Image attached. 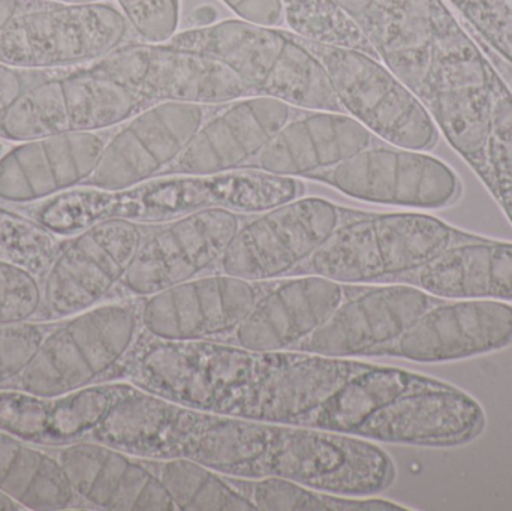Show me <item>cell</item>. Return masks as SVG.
<instances>
[{
	"label": "cell",
	"instance_id": "6da1fadb",
	"mask_svg": "<svg viewBox=\"0 0 512 511\" xmlns=\"http://www.w3.org/2000/svg\"><path fill=\"white\" fill-rule=\"evenodd\" d=\"M86 440L141 458H188L237 479L294 480L333 494L370 497L396 476L375 441L310 426L243 419L135 389Z\"/></svg>",
	"mask_w": 512,
	"mask_h": 511
},
{
	"label": "cell",
	"instance_id": "7a4b0ae2",
	"mask_svg": "<svg viewBox=\"0 0 512 511\" xmlns=\"http://www.w3.org/2000/svg\"><path fill=\"white\" fill-rule=\"evenodd\" d=\"M366 366L309 351H254L141 333L120 378L197 410L313 428L325 405Z\"/></svg>",
	"mask_w": 512,
	"mask_h": 511
},
{
	"label": "cell",
	"instance_id": "3957f363",
	"mask_svg": "<svg viewBox=\"0 0 512 511\" xmlns=\"http://www.w3.org/2000/svg\"><path fill=\"white\" fill-rule=\"evenodd\" d=\"M303 191L304 185L297 177L246 168L209 176L153 177L120 191L80 186L17 210L54 236L68 237L105 219L164 224L210 207L255 215L294 200Z\"/></svg>",
	"mask_w": 512,
	"mask_h": 511
},
{
	"label": "cell",
	"instance_id": "277c9868",
	"mask_svg": "<svg viewBox=\"0 0 512 511\" xmlns=\"http://www.w3.org/2000/svg\"><path fill=\"white\" fill-rule=\"evenodd\" d=\"M471 236L414 210L355 212L292 275H319L343 285L409 282L436 255Z\"/></svg>",
	"mask_w": 512,
	"mask_h": 511
},
{
	"label": "cell",
	"instance_id": "5b68a950",
	"mask_svg": "<svg viewBox=\"0 0 512 511\" xmlns=\"http://www.w3.org/2000/svg\"><path fill=\"white\" fill-rule=\"evenodd\" d=\"M165 44L222 60L256 95L303 110L345 113L318 57L288 30L240 18L177 32Z\"/></svg>",
	"mask_w": 512,
	"mask_h": 511
},
{
	"label": "cell",
	"instance_id": "8992f818",
	"mask_svg": "<svg viewBox=\"0 0 512 511\" xmlns=\"http://www.w3.org/2000/svg\"><path fill=\"white\" fill-rule=\"evenodd\" d=\"M143 329L140 300H108L51 321L32 362L11 389L60 396L116 378Z\"/></svg>",
	"mask_w": 512,
	"mask_h": 511
},
{
	"label": "cell",
	"instance_id": "52a82bcc",
	"mask_svg": "<svg viewBox=\"0 0 512 511\" xmlns=\"http://www.w3.org/2000/svg\"><path fill=\"white\" fill-rule=\"evenodd\" d=\"M152 105L95 60L53 72L21 93L0 113V138L20 143L63 132L108 131Z\"/></svg>",
	"mask_w": 512,
	"mask_h": 511
},
{
	"label": "cell",
	"instance_id": "ba28073f",
	"mask_svg": "<svg viewBox=\"0 0 512 511\" xmlns=\"http://www.w3.org/2000/svg\"><path fill=\"white\" fill-rule=\"evenodd\" d=\"M131 26L111 0L35 2L0 29V63L30 71L87 65L129 42Z\"/></svg>",
	"mask_w": 512,
	"mask_h": 511
},
{
	"label": "cell",
	"instance_id": "9c48e42d",
	"mask_svg": "<svg viewBox=\"0 0 512 511\" xmlns=\"http://www.w3.org/2000/svg\"><path fill=\"white\" fill-rule=\"evenodd\" d=\"M327 71L343 111L403 149L429 152L441 132L423 102L381 60L363 51L301 38Z\"/></svg>",
	"mask_w": 512,
	"mask_h": 511
},
{
	"label": "cell",
	"instance_id": "30bf717a",
	"mask_svg": "<svg viewBox=\"0 0 512 511\" xmlns=\"http://www.w3.org/2000/svg\"><path fill=\"white\" fill-rule=\"evenodd\" d=\"M144 225L105 219L60 239L41 276L39 321H57L116 299L140 248Z\"/></svg>",
	"mask_w": 512,
	"mask_h": 511
},
{
	"label": "cell",
	"instance_id": "8fae6325",
	"mask_svg": "<svg viewBox=\"0 0 512 511\" xmlns=\"http://www.w3.org/2000/svg\"><path fill=\"white\" fill-rule=\"evenodd\" d=\"M325 198L298 197L240 224L216 272L254 282L291 276L354 215Z\"/></svg>",
	"mask_w": 512,
	"mask_h": 511
},
{
	"label": "cell",
	"instance_id": "7c38bea8",
	"mask_svg": "<svg viewBox=\"0 0 512 511\" xmlns=\"http://www.w3.org/2000/svg\"><path fill=\"white\" fill-rule=\"evenodd\" d=\"M306 179L319 180L366 203L436 210L462 197V180L436 156L379 141L357 155Z\"/></svg>",
	"mask_w": 512,
	"mask_h": 511
},
{
	"label": "cell",
	"instance_id": "4fadbf2b",
	"mask_svg": "<svg viewBox=\"0 0 512 511\" xmlns=\"http://www.w3.org/2000/svg\"><path fill=\"white\" fill-rule=\"evenodd\" d=\"M240 224L234 210L210 207L144 231L116 299H141L216 270Z\"/></svg>",
	"mask_w": 512,
	"mask_h": 511
},
{
	"label": "cell",
	"instance_id": "5bb4252c",
	"mask_svg": "<svg viewBox=\"0 0 512 511\" xmlns=\"http://www.w3.org/2000/svg\"><path fill=\"white\" fill-rule=\"evenodd\" d=\"M99 60L114 77L152 104L219 105L258 96L222 60L188 48L126 42Z\"/></svg>",
	"mask_w": 512,
	"mask_h": 511
},
{
	"label": "cell",
	"instance_id": "9a60e30c",
	"mask_svg": "<svg viewBox=\"0 0 512 511\" xmlns=\"http://www.w3.org/2000/svg\"><path fill=\"white\" fill-rule=\"evenodd\" d=\"M436 302L409 282L346 285L340 305L297 350L340 359L381 357Z\"/></svg>",
	"mask_w": 512,
	"mask_h": 511
},
{
	"label": "cell",
	"instance_id": "2e32d148",
	"mask_svg": "<svg viewBox=\"0 0 512 511\" xmlns=\"http://www.w3.org/2000/svg\"><path fill=\"white\" fill-rule=\"evenodd\" d=\"M262 282L215 272L141 297V329L162 341L227 342L255 305Z\"/></svg>",
	"mask_w": 512,
	"mask_h": 511
},
{
	"label": "cell",
	"instance_id": "e0dca14e",
	"mask_svg": "<svg viewBox=\"0 0 512 511\" xmlns=\"http://www.w3.org/2000/svg\"><path fill=\"white\" fill-rule=\"evenodd\" d=\"M206 120L204 105L159 102L114 129L86 185L120 191L159 177Z\"/></svg>",
	"mask_w": 512,
	"mask_h": 511
},
{
	"label": "cell",
	"instance_id": "ac0fdd59",
	"mask_svg": "<svg viewBox=\"0 0 512 511\" xmlns=\"http://www.w3.org/2000/svg\"><path fill=\"white\" fill-rule=\"evenodd\" d=\"M114 129L11 143L0 156V203L20 209L86 185Z\"/></svg>",
	"mask_w": 512,
	"mask_h": 511
},
{
	"label": "cell",
	"instance_id": "d6986e66",
	"mask_svg": "<svg viewBox=\"0 0 512 511\" xmlns=\"http://www.w3.org/2000/svg\"><path fill=\"white\" fill-rule=\"evenodd\" d=\"M512 344V306L502 300L436 302L382 356L444 363L492 353Z\"/></svg>",
	"mask_w": 512,
	"mask_h": 511
},
{
	"label": "cell",
	"instance_id": "ffe728a7",
	"mask_svg": "<svg viewBox=\"0 0 512 511\" xmlns=\"http://www.w3.org/2000/svg\"><path fill=\"white\" fill-rule=\"evenodd\" d=\"M346 285L319 275L262 282L261 293L227 342L254 351L297 350L328 320Z\"/></svg>",
	"mask_w": 512,
	"mask_h": 511
},
{
	"label": "cell",
	"instance_id": "44dd1931",
	"mask_svg": "<svg viewBox=\"0 0 512 511\" xmlns=\"http://www.w3.org/2000/svg\"><path fill=\"white\" fill-rule=\"evenodd\" d=\"M83 509L174 511L149 461L95 440L51 447Z\"/></svg>",
	"mask_w": 512,
	"mask_h": 511
},
{
	"label": "cell",
	"instance_id": "7402d4cb",
	"mask_svg": "<svg viewBox=\"0 0 512 511\" xmlns=\"http://www.w3.org/2000/svg\"><path fill=\"white\" fill-rule=\"evenodd\" d=\"M291 119V105L271 96L228 102L221 113L204 120L191 143L161 176L246 170Z\"/></svg>",
	"mask_w": 512,
	"mask_h": 511
},
{
	"label": "cell",
	"instance_id": "603a6c76",
	"mask_svg": "<svg viewBox=\"0 0 512 511\" xmlns=\"http://www.w3.org/2000/svg\"><path fill=\"white\" fill-rule=\"evenodd\" d=\"M381 62L415 95L432 63L447 0H336Z\"/></svg>",
	"mask_w": 512,
	"mask_h": 511
},
{
	"label": "cell",
	"instance_id": "cb8c5ba5",
	"mask_svg": "<svg viewBox=\"0 0 512 511\" xmlns=\"http://www.w3.org/2000/svg\"><path fill=\"white\" fill-rule=\"evenodd\" d=\"M484 426L474 398L447 384H430L376 411L354 435L375 443L454 446L471 441Z\"/></svg>",
	"mask_w": 512,
	"mask_h": 511
},
{
	"label": "cell",
	"instance_id": "d4e9b609",
	"mask_svg": "<svg viewBox=\"0 0 512 511\" xmlns=\"http://www.w3.org/2000/svg\"><path fill=\"white\" fill-rule=\"evenodd\" d=\"M137 386L104 381L60 396H38L20 389L0 390V429L30 443L60 447L86 440L111 408Z\"/></svg>",
	"mask_w": 512,
	"mask_h": 511
},
{
	"label": "cell",
	"instance_id": "484cf974",
	"mask_svg": "<svg viewBox=\"0 0 512 511\" xmlns=\"http://www.w3.org/2000/svg\"><path fill=\"white\" fill-rule=\"evenodd\" d=\"M382 141L346 113L312 111L291 119L249 165L274 176L307 177Z\"/></svg>",
	"mask_w": 512,
	"mask_h": 511
},
{
	"label": "cell",
	"instance_id": "4316f807",
	"mask_svg": "<svg viewBox=\"0 0 512 511\" xmlns=\"http://www.w3.org/2000/svg\"><path fill=\"white\" fill-rule=\"evenodd\" d=\"M409 284L442 300L512 302V243L472 234L436 255Z\"/></svg>",
	"mask_w": 512,
	"mask_h": 511
},
{
	"label": "cell",
	"instance_id": "83f0119b",
	"mask_svg": "<svg viewBox=\"0 0 512 511\" xmlns=\"http://www.w3.org/2000/svg\"><path fill=\"white\" fill-rule=\"evenodd\" d=\"M0 494L23 510L83 509L51 447L0 429Z\"/></svg>",
	"mask_w": 512,
	"mask_h": 511
},
{
	"label": "cell",
	"instance_id": "f1b7e54d",
	"mask_svg": "<svg viewBox=\"0 0 512 511\" xmlns=\"http://www.w3.org/2000/svg\"><path fill=\"white\" fill-rule=\"evenodd\" d=\"M433 383L436 380L405 369L367 363L325 405L313 428L354 435L376 411L394 399Z\"/></svg>",
	"mask_w": 512,
	"mask_h": 511
},
{
	"label": "cell",
	"instance_id": "f546056e",
	"mask_svg": "<svg viewBox=\"0 0 512 511\" xmlns=\"http://www.w3.org/2000/svg\"><path fill=\"white\" fill-rule=\"evenodd\" d=\"M179 511H256L230 477L188 458H146Z\"/></svg>",
	"mask_w": 512,
	"mask_h": 511
},
{
	"label": "cell",
	"instance_id": "4dcf8cb0",
	"mask_svg": "<svg viewBox=\"0 0 512 511\" xmlns=\"http://www.w3.org/2000/svg\"><path fill=\"white\" fill-rule=\"evenodd\" d=\"M233 485L254 504L256 511H399L408 510L393 501L373 497H352L321 491L294 480L237 479Z\"/></svg>",
	"mask_w": 512,
	"mask_h": 511
},
{
	"label": "cell",
	"instance_id": "1f68e13d",
	"mask_svg": "<svg viewBox=\"0 0 512 511\" xmlns=\"http://www.w3.org/2000/svg\"><path fill=\"white\" fill-rule=\"evenodd\" d=\"M280 3L286 24L295 35L322 44L363 51L379 59L375 48L336 0H280Z\"/></svg>",
	"mask_w": 512,
	"mask_h": 511
},
{
	"label": "cell",
	"instance_id": "d6a6232c",
	"mask_svg": "<svg viewBox=\"0 0 512 511\" xmlns=\"http://www.w3.org/2000/svg\"><path fill=\"white\" fill-rule=\"evenodd\" d=\"M60 239L20 210L0 203V258L3 260L21 264L41 278Z\"/></svg>",
	"mask_w": 512,
	"mask_h": 511
},
{
	"label": "cell",
	"instance_id": "836d02e7",
	"mask_svg": "<svg viewBox=\"0 0 512 511\" xmlns=\"http://www.w3.org/2000/svg\"><path fill=\"white\" fill-rule=\"evenodd\" d=\"M492 123L481 180L512 224V87L499 99Z\"/></svg>",
	"mask_w": 512,
	"mask_h": 511
},
{
	"label": "cell",
	"instance_id": "e575fe53",
	"mask_svg": "<svg viewBox=\"0 0 512 511\" xmlns=\"http://www.w3.org/2000/svg\"><path fill=\"white\" fill-rule=\"evenodd\" d=\"M469 32L512 68V0H447Z\"/></svg>",
	"mask_w": 512,
	"mask_h": 511
},
{
	"label": "cell",
	"instance_id": "d590c367",
	"mask_svg": "<svg viewBox=\"0 0 512 511\" xmlns=\"http://www.w3.org/2000/svg\"><path fill=\"white\" fill-rule=\"evenodd\" d=\"M41 278L14 261L0 258V324L39 320Z\"/></svg>",
	"mask_w": 512,
	"mask_h": 511
},
{
	"label": "cell",
	"instance_id": "8d00e7d4",
	"mask_svg": "<svg viewBox=\"0 0 512 511\" xmlns=\"http://www.w3.org/2000/svg\"><path fill=\"white\" fill-rule=\"evenodd\" d=\"M51 321L0 324V390L11 389L38 351Z\"/></svg>",
	"mask_w": 512,
	"mask_h": 511
},
{
	"label": "cell",
	"instance_id": "74e56055",
	"mask_svg": "<svg viewBox=\"0 0 512 511\" xmlns=\"http://www.w3.org/2000/svg\"><path fill=\"white\" fill-rule=\"evenodd\" d=\"M141 41L165 44L179 29L180 0H111Z\"/></svg>",
	"mask_w": 512,
	"mask_h": 511
},
{
	"label": "cell",
	"instance_id": "f35d334b",
	"mask_svg": "<svg viewBox=\"0 0 512 511\" xmlns=\"http://www.w3.org/2000/svg\"><path fill=\"white\" fill-rule=\"evenodd\" d=\"M56 71H30L0 63V113L30 86Z\"/></svg>",
	"mask_w": 512,
	"mask_h": 511
},
{
	"label": "cell",
	"instance_id": "ab89813d",
	"mask_svg": "<svg viewBox=\"0 0 512 511\" xmlns=\"http://www.w3.org/2000/svg\"><path fill=\"white\" fill-rule=\"evenodd\" d=\"M242 20L279 27L285 21L280 0H222Z\"/></svg>",
	"mask_w": 512,
	"mask_h": 511
},
{
	"label": "cell",
	"instance_id": "60d3db41",
	"mask_svg": "<svg viewBox=\"0 0 512 511\" xmlns=\"http://www.w3.org/2000/svg\"><path fill=\"white\" fill-rule=\"evenodd\" d=\"M38 0H0V29L21 9L27 8Z\"/></svg>",
	"mask_w": 512,
	"mask_h": 511
},
{
	"label": "cell",
	"instance_id": "b9f144b4",
	"mask_svg": "<svg viewBox=\"0 0 512 511\" xmlns=\"http://www.w3.org/2000/svg\"><path fill=\"white\" fill-rule=\"evenodd\" d=\"M0 511H24L14 501L9 500L5 495L0 494Z\"/></svg>",
	"mask_w": 512,
	"mask_h": 511
},
{
	"label": "cell",
	"instance_id": "7bdbcfd3",
	"mask_svg": "<svg viewBox=\"0 0 512 511\" xmlns=\"http://www.w3.org/2000/svg\"><path fill=\"white\" fill-rule=\"evenodd\" d=\"M38 2H48V3H80V2H102V0H38Z\"/></svg>",
	"mask_w": 512,
	"mask_h": 511
},
{
	"label": "cell",
	"instance_id": "ee69618b",
	"mask_svg": "<svg viewBox=\"0 0 512 511\" xmlns=\"http://www.w3.org/2000/svg\"><path fill=\"white\" fill-rule=\"evenodd\" d=\"M9 146H11V143H9V141L0 138V156H2L3 153H5V150L8 149Z\"/></svg>",
	"mask_w": 512,
	"mask_h": 511
}]
</instances>
